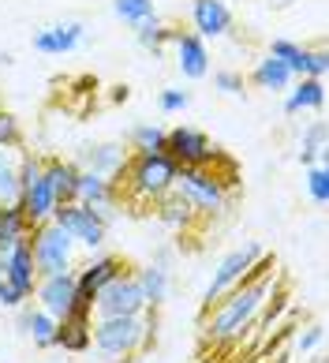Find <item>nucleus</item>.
I'll return each mask as SVG.
<instances>
[{
	"mask_svg": "<svg viewBox=\"0 0 329 363\" xmlns=\"http://www.w3.org/2000/svg\"><path fill=\"white\" fill-rule=\"evenodd\" d=\"M273 259H258L251 277L236 285L232 292H225L210 311H202V337L210 345H236L247 330L255 326V318L262 315V307L269 303V292H273Z\"/></svg>",
	"mask_w": 329,
	"mask_h": 363,
	"instance_id": "1",
	"label": "nucleus"
},
{
	"mask_svg": "<svg viewBox=\"0 0 329 363\" xmlns=\"http://www.w3.org/2000/svg\"><path fill=\"white\" fill-rule=\"evenodd\" d=\"M157 337V318L154 315H123V318H94V337L90 348L105 363H131L135 356L150 352Z\"/></svg>",
	"mask_w": 329,
	"mask_h": 363,
	"instance_id": "2",
	"label": "nucleus"
},
{
	"mask_svg": "<svg viewBox=\"0 0 329 363\" xmlns=\"http://www.w3.org/2000/svg\"><path fill=\"white\" fill-rule=\"evenodd\" d=\"M176 172L180 165L157 150V154H131L128 157V169L120 177V199L128 195L131 203H143V206H154L157 199H164L176 187Z\"/></svg>",
	"mask_w": 329,
	"mask_h": 363,
	"instance_id": "3",
	"label": "nucleus"
},
{
	"mask_svg": "<svg viewBox=\"0 0 329 363\" xmlns=\"http://www.w3.org/2000/svg\"><path fill=\"white\" fill-rule=\"evenodd\" d=\"M176 191L195 206L199 218H221V213L228 210V199H232V187L217 177L213 165H206V169L184 165L180 172H176Z\"/></svg>",
	"mask_w": 329,
	"mask_h": 363,
	"instance_id": "4",
	"label": "nucleus"
},
{
	"mask_svg": "<svg viewBox=\"0 0 329 363\" xmlns=\"http://www.w3.org/2000/svg\"><path fill=\"white\" fill-rule=\"evenodd\" d=\"M30 251H34V270L38 277L64 274L75 262V240L64 233L57 221H41L30 228Z\"/></svg>",
	"mask_w": 329,
	"mask_h": 363,
	"instance_id": "5",
	"label": "nucleus"
},
{
	"mask_svg": "<svg viewBox=\"0 0 329 363\" xmlns=\"http://www.w3.org/2000/svg\"><path fill=\"white\" fill-rule=\"evenodd\" d=\"M67 236L75 240V247H87V251H101L105 247V236H108V213L94 210V206H82V203H57L52 218Z\"/></svg>",
	"mask_w": 329,
	"mask_h": 363,
	"instance_id": "6",
	"label": "nucleus"
},
{
	"mask_svg": "<svg viewBox=\"0 0 329 363\" xmlns=\"http://www.w3.org/2000/svg\"><path fill=\"white\" fill-rule=\"evenodd\" d=\"M262 259V244H243V247H236V251H228L221 262H217V270H213V277H210V285H206V292H202V311H210V307L221 300L225 292H232L236 285H243L247 277H251V270H255V262Z\"/></svg>",
	"mask_w": 329,
	"mask_h": 363,
	"instance_id": "7",
	"label": "nucleus"
},
{
	"mask_svg": "<svg viewBox=\"0 0 329 363\" xmlns=\"http://www.w3.org/2000/svg\"><path fill=\"white\" fill-rule=\"evenodd\" d=\"M94 318H123V315H146V296L135 281V270H123L116 274L108 285L94 296Z\"/></svg>",
	"mask_w": 329,
	"mask_h": 363,
	"instance_id": "8",
	"label": "nucleus"
},
{
	"mask_svg": "<svg viewBox=\"0 0 329 363\" xmlns=\"http://www.w3.org/2000/svg\"><path fill=\"white\" fill-rule=\"evenodd\" d=\"M164 154H169L176 165H191V169H206V165H217L221 150L210 143V135L199 128H187V124H176L164 131Z\"/></svg>",
	"mask_w": 329,
	"mask_h": 363,
	"instance_id": "9",
	"label": "nucleus"
},
{
	"mask_svg": "<svg viewBox=\"0 0 329 363\" xmlns=\"http://www.w3.org/2000/svg\"><path fill=\"white\" fill-rule=\"evenodd\" d=\"M123 270H135V266L123 262L120 255H101V251H94V259H87L79 270H72L75 274V292H79V311H90L94 296H98L108 281H113L116 274H123Z\"/></svg>",
	"mask_w": 329,
	"mask_h": 363,
	"instance_id": "10",
	"label": "nucleus"
},
{
	"mask_svg": "<svg viewBox=\"0 0 329 363\" xmlns=\"http://www.w3.org/2000/svg\"><path fill=\"white\" fill-rule=\"evenodd\" d=\"M34 303L41 307V311H49L52 318H67L72 311H79L75 274H72V270H64V274L38 277V285H34Z\"/></svg>",
	"mask_w": 329,
	"mask_h": 363,
	"instance_id": "11",
	"label": "nucleus"
},
{
	"mask_svg": "<svg viewBox=\"0 0 329 363\" xmlns=\"http://www.w3.org/2000/svg\"><path fill=\"white\" fill-rule=\"evenodd\" d=\"M0 277L19 292V300L30 303L34 300V285H38V270H34V251H30V236L16 244L11 251L0 255Z\"/></svg>",
	"mask_w": 329,
	"mask_h": 363,
	"instance_id": "12",
	"label": "nucleus"
},
{
	"mask_svg": "<svg viewBox=\"0 0 329 363\" xmlns=\"http://www.w3.org/2000/svg\"><path fill=\"white\" fill-rule=\"evenodd\" d=\"M128 157H131V150H123V143H94V146H82V150H79L75 165L120 184L123 169H128Z\"/></svg>",
	"mask_w": 329,
	"mask_h": 363,
	"instance_id": "13",
	"label": "nucleus"
},
{
	"mask_svg": "<svg viewBox=\"0 0 329 363\" xmlns=\"http://www.w3.org/2000/svg\"><path fill=\"white\" fill-rule=\"evenodd\" d=\"M75 203L94 206V210H101V213H108V218H113V210H116V203H120V184H116V180H108V177H98V172L79 169Z\"/></svg>",
	"mask_w": 329,
	"mask_h": 363,
	"instance_id": "14",
	"label": "nucleus"
},
{
	"mask_svg": "<svg viewBox=\"0 0 329 363\" xmlns=\"http://www.w3.org/2000/svg\"><path fill=\"white\" fill-rule=\"evenodd\" d=\"M172 45H176V68H180L184 79H206L210 75V49H206V38H199L195 30H176Z\"/></svg>",
	"mask_w": 329,
	"mask_h": 363,
	"instance_id": "15",
	"label": "nucleus"
},
{
	"mask_svg": "<svg viewBox=\"0 0 329 363\" xmlns=\"http://www.w3.org/2000/svg\"><path fill=\"white\" fill-rule=\"evenodd\" d=\"M82 38H87V26L67 19V23H52L45 30L34 34V49L45 52V57H64V52H75L82 45Z\"/></svg>",
	"mask_w": 329,
	"mask_h": 363,
	"instance_id": "16",
	"label": "nucleus"
},
{
	"mask_svg": "<svg viewBox=\"0 0 329 363\" xmlns=\"http://www.w3.org/2000/svg\"><path fill=\"white\" fill-rule=\"evenodd\" d=\"M90 337H94V315L90 311H72L67 318L57 322V337H52V348H64L72 356L90 352Z\"/></svg>",
	"mask_w": 329,
	"mask_h": 363,
	"instance_id": "17",
	"label": "nucleus"
},
{
	"mask_svg": "<svg viewBox=\"0 0 329 363\" xmlns=\"http://www.w3.org/2000/svg\"><path fill=\"white\" fill-rule=\"evenodd\" d=\"M191 23L199 38H225L232 30V8L225 0H191Z\"/></svg>",
	"mask_w": 329,
	"mask_h": 363,
	"instance_id": "18",
	"label": "nucleus"
},
{
	"mask_svg": "<svg viewBox=\"0 0 329 363\" xmlns=\"http://www.w3.org/2000/svg\"><path fill=\"white\" fill-rule=\"evenodd\" d=\"M135 281H139V289L146 296V307H157L169 300V289H172V270H169V251H161L150 266L143 270H135Z\"/></svg>",
	"mask_w": 329,
	"mask_h": 363,
	"instance_id": "19",
	"label": "nucleus"
},
{
	"mask_svg": "<svg viewBox=\"0 0 329 363\" xmlns=\"http://www.w3.org/2000/svg\"><path fill=\"white\" fill-rule=\"evenodd\" d=\"M41 177L57 203H75V184H79V165L64 157H41Z\"/></svg>",
	"mask_w": 329,
	"mask_h": 363,
	"instance_id": "20",
	"label": "nucleus"
},
{
	"mask_svg": "<svg viewBox=\"0 0 329 363\" xmlns=\"http://www.w3.org/2000/svg\"><path fill=\"white\" fill-rule=\"evenodd\" d=\"M303 109H325V79H311V75L292 79L284 98V116H296Z\"/></svg>",
	"mask_w": 329,
	"mask_h": 363,
	"instance_id": "21",
	"label": "nucleus"
},
{
	"mask_svg": "<svg viewBox=\"0 0 329 363\" xmlns=\"http://www.w3.org/2000/svg\"><path fill=\"white\" fill-rule=\"evenodd\" d=\"M57 322H60V318H52L49 311H41L34 300L19 307V330L34 341V348H52V337H57Z\"/></svg>",
	"mask_w": 329,
	"mask_h": 363,
	"instance_id": "22",
	"label": "nucleus"
},
{
	"mask_svg": "<svg viewBox=\"0 0 329 363\" xmlns=\"http://www.w3.org/2000/svg\"><path fill=\"white\" fill-rule=\"evenodd\" d=\"M154 210H157V221H161V225H169L172 233H191V225L199 221L195 206H191L187 199H184L180 191H176V187H172V191L164 195V199H157Z\"/></svg>",
	"mask_w": 329,
	"mask_h": 363,
	"instance_id": "23",
	"label": "nucleus"
},
{
	"mask_svg": "<svg viewBox=\"0 0 329 363\" xmlns=\"http://www.w3.org/2000/svg\"><path fill=\"white\" fill-rule=\"evenodd\" d=\"M19 206H23V213H26V221H30V225H41V221L52 218V210H57V199H52L45 177H38L34 184L23 187V191H19Z\"/></svg>",
	"mask_w": 329,
	"mask_h": 363,
	"instance_id": "24",
	"label": "nucleus"
},
{
	"mask_svg": "<svg viewBox=\"0 0 329 363\" xmlns=\"http://www.w3.org/2000/svg\"><path fill=\"white\" fill-rule=\"evenodd\" d=\"M30 221H26V213L19 203H4L0 206V255L11 251L16 244H23L26 236H30Z\"/></svg>",
	"mask_w": 329,
	"mask_h": 363,
	"instance_id": "25",
	"label": "nucleus"
},
{
	"mask_svg": "<svg viewBox=\"0 0 329 363\" xmlns=\"http://www.w3.org/2000/svg\"><path fill=\"white\" fill-rule=\"evenodd\" d=\"M292 79H296V75L288 72L277 57H269V52L255 64V72H251V83H255L258 90H269V94H284L288 86H292Z\"/></svg>",
	"mask_w": 329,
	"mask_h": 363,
	"instance_id": "26",
	"label": "nucleus"
},
{
	"mask_svg": "<svg viewBox=\"0 0 329 363\" xmlns=\"http://www.w3.org/2000/svg\"><path fill=\"white\" fill-rule=\"evenodd\" d=\"M135 38H139L143 49H150L154 57H161V45L176 38V26H164V23L157 19V11H154V16H146L143 23H135Z\"/></svg>",
	"mask_w": 329,
	"mask_h": 363,
	"instance_id": "27",
	"label": "nucleus"
},
{
	"mask_svg": "<svg viewBox=\"0 0 329 363\" xmlns=\"http://www.w3.org/2000/svg\"><path fill=\"white\" fill-rule=\"evenodd\" d=\"M128 150L131 154H157V150H164V128L161 124H135L128 131Z\"/></svg>",
	"mask_w": 329,
	"mask_h": 363,
	"instance_id": "28",
	"label": "nucleus"
},
{
	"mask_svg": "<svg viewBox=\"0 0 329 363\" xmlns=\"http://www.w3.org/2000/svg\"><path fill=\"white\" fill-rule=\"evenodd\" d=\"M269 57H277L296 79H299V75H307V49H303V45H296V42H288V38H273Z\"/></svg>",
	"mask_w": 329,
	"mask_h": 363,
	"instance_id": "29",
	"label": "nucleus"
},
{
	"mask_svg": "<svg viewBox=\"0 0 329 363\" xmlns=\"http://www.w3.org/2000/svg\"><path fill=\"white\" fill-rule=\"evenodd\" d=\"M19 161L11 157V150H0V206L19 203Z\"/></svg>",
	"mask_w": 329,
	"mask_h": 363,
	"instance_id": "30",
	"label": "nucleus"
},
{
	"mask_svg": "<svg viewBox=\"0 0 329 363\" xmlns=\"http://www.w3.org/2000/svg\"><path fill=\"white\" fill-rule=\"evenodd\" d=\"M299 161H303V165L325 161V124L322 120H314V124L303 131V139H299Z\"/></svg>",
	"mask_w": 329,
	"mask_h": 363,
	"instance_id": "31",
	"label": "nucleus"
},
{
	"mask_svg": "<svg viewBox=\"0 0 329 363\" xmlns=\"http://www.w3.org/2000/svg\"><path fill=\"white\" fill-rule=\"evenodd\" d=\"M113 11H116V19L135 26V23H143L146 16H154V0H113Z\"/></svg>",
	"mask_w": 329,
	"mask_h": 363,
	"instance_id": "32",
	"label": "nucleus"
},
{
	"mask_svg": "<svg viewBox=\"0 0 329 363\" xmlns=\"http://www.w3.org/2000/svg\"><path fill=\"white\" fill-rule=\"evenodd\" d=\"M307 191L318 206L329 203V172H325V161H318V165H307Z\"/></svg>",
	"mask_w": 329,
	"mask_h": 363,
	"instance_id": "33",
	"label": "nucleus"
},
{
	"mask_svg": "<svg viewBox=\"0 0 329 363\" xmlns=\"http://www.w3.org/2000/svg\"><path fill=\"white\" fill-rule=\"evenodd\" d=\"M23 146V128L8 109H0V150H19Z\"/></svg>",
	"mask_w": 329,
	"mask_h": 363,
	"instance_id": "34",
	"label": "nucleus"
},
{
	"mask_svg": "<svg viewBox=\"0 0 329 363\" xmlns=\"http://www.w3.org/2000/svg\"><path fill=\"white\" fill-rule=\"evenodd\" d=\"M322 337H325V330L318 326V322H314V326H307V330H299V333H296V341H292V348H296L299 356H311L314 348L322 345Z\"/></svg>",
	"mask_w": 329,
	"mask_h": 363,
	"instance_id": "35",
	"label": "nucleus"
},
{
	"mask_svg": "<svg viewBox=\"0 0 329 363\" xmlns=\"http://www.w3.org/2000/svg\"><path fill=\"white\" fill-rule=\"evenodd\" d=\"M187 105H191V94H187V90H161V94H157V109L169 113V116H172V113H184Z\"/></svg>",
	"mask_w": 329,
	"mask_h": 363,
	"instance_id": "36",
	"label": "nucleus"
},
{
	"mask_svg": "<svg viewBox=\"0 0 329 363\" xmlns=\"http://www.w3.org/2000/svg\"><path fill=\"white\" fill-rule=\"evenodd\" d=\"M243 75L240 72H213V90L221 94H243Z\"/></svg>",
	"mask_w": 329,
	"mask_h": 363,
	"instance_id": "37",
	"label": "nucleus"
},
{
	"mask_svg": "<svg viewBox=\"0 0 329 363\" xmlns=\"http://www.w3.org/2000/svg\"><path fill=\"white\" fill-rule=\"evenodd\" d=\"M38 177H41V157H34V154H19V187L34 184Z\"/></svg>",
	"mask_w": 329,
	"mask_h": 363,
	"instance_id": "38",
	"label": "nucleus"
},
{
	"mask_svg": "<svg viewBox=\"0 0 329 363\" xmlns=\"http://www.w3.org/2000/svg\"><path fill=\"white\" fill-rule=\"evenodd\" d=\"M325 72H329V52L325 49H307V75L325 79Z\"/></svg>",
	"mask_w": 329,
	"mask_h": 363,
	"instance_id": "39",
	"label": "nucleus"
},
{
	"mask_svg": "<svg viewBox=\"0 0 329 363\" xmlns=\"http://www.w3.org/2000/svg\"><path fill=\"white\" fill-rule=\"evenodd\" d=\"M23 303H26V300H19V292L11 289V285H8L4 277H0V307H11V311H19Z\"/></svg>",
	"mask_w": 329,
	"mask_h": 363,
	"instance_id": "40",
	"label": "nucleus"
},
{
	"mask_svg": "<svg viewBox=\"0 0 329 363\" xmlns=\"http://www.w3.org/2000/svg\"><path fill=\"white\" fill-rule=\"evenodd\" d=\"M269 4H284V0H269Z\"/></svg>",
	"mask_w": 329,
	"mask_h": 363,
	"instance_id": "41",
	"label": "nucleus"
}]
</instances>
